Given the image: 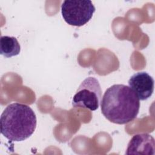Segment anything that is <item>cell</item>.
<instances>
[{"mask_svg":"<svg viewBox=\"0 0 155 155\" xmlns=\"http://www.w3.org/2000/svg\"><path fill=\"white\" fill-rule=\"evenodd\" d=\"M155 141L154 137L147 133L134 135L130 140L125 154H154Z\"/></svg>","mask_w":155,"mask_h":155,"instance_id":"8992f818","label":"cell"},{"mask_svg":"<svg viewBox=\"0 0 155 155\" xmlns=\"http://www.w3.org/2000/svg\"><path fill=\"white\" fill-rule=\"evenodd\" d=\"M36 124V116L31 108L18 102L7 105L0 119L1 133L12 142L29 138L35 132Z\"/></svg>","mask_w":155,"mask_h":155,"instance_id":"7a4b0ae2","label":"cell"},{"mask_svg":"<svg viewBox=\"0 0 155 155\" xmlns=\"http://www.w3.org/2000/svg\"><path fill=\"white\" fill-rule=\"evenodd\" d=\"M101 111L111 122L122 125L133 120L140 108V101L132 89L115 84L107 89L101 101Z\"/></svg>","mask_w":155,"mask_h":155,"instance_id":"6da1fadb","label":"cell"},{"mask_svg":"<svg viewBox=\"0 0 155 155\" xmlns=\"http://www.w3.org/2000/svg\"><path fill=\"white\" fill-rule=\"evenodd\" d=\"M1 54L5 58L17 56L21 51L20 44L17 39L13 36H2L0 39Z\"/></svg>","mask_w":155,"mask_h":155,"instance_id":"52a82bcc","label":"cell"},{"mask_svg":"<svg viewBox=\"0 0 155 155\" xmlns=\"http://www.w3.org/2000/svg\"><path fill=\"white\" fill-rule=\"evenodd\" d=\"M101 96L102 90L98 80L94 77H88L82 82L77 90L72 105L74 107L95 111L99 107Z\"/></svg>","mask_w":155,"mask_h":155,"instance_id":"3957f363","label":"cell"},{"mask_svg":"<svg viewBox=\"0 0 155 155\" xmlns=\"http://www.w3.org/2000/svg\"><path fill=\"white\" fill-rule=\"evenodd\" d=\"M95 7L91 1H64L61 5V13L70 25L81 27L91 19Z\"/></svg>","mask_w":155,"mask_h":155,"instance_id":"277c9868","label":"cell"},{"mask_svg":"<svg viewBox=\"0 0 155 155\" xmlns=\"http://www.w3.org/2000/svg\"><path fill=\"white\" fill-rule=\"evenodd\" d=\"M154 84L153 78L145 71L136 73L128 81L129 87L141 101H145L151 96L154 91Z\"/></svg>","mask_w":155,"mask_h":155,"instance_id":"5b68a950","label":"cell"}]
</instances>
